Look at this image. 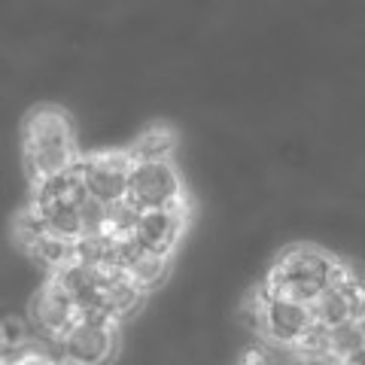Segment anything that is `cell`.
Listing matches in <instances>:
<instances>
[{
	"instance_id": "1",
	"label": "cell",
	"mask_w": 365,
	"mask_h": 365,
	"mask_svg": "<svg viewBox=\"0 0 365 365\" xmlns=\"http://www.w3.org/2000/svg\"><path fill=\"white\" fill-rule=\"evenodd\" d=\"M21 158H25V170L34 186L43 180L71 174L83 158L71 116L58 107L31 110L21 125Z\"/></svg>"
},
{
	"instance_id": "2",
	"label": "cell",
	"mask_w": 365,
	"mask_h": 365,
	"mask_svg": "<svg viewBox=\"0 0 365 365\" xmlns=\"http://www.w3.org/2000/svg\"><path fill=\"white\" fill-rule=\"evenodd\" d=\"M335 256H326L317 247H289L283 250L280 259L271 265V271L262 280L268 299H283V302H304L311 304L319 292L326 289L329 280V265Z\"/></svg>"
},
{
	"instance_id": "3",
	"label": "cell",
	"mask_w": 365,
	"mask_h": 365,
	"mask_svg": "<svg viewBox=\"0 0 365 365\" xmlns=\"http://www.w3.org/2000/svg\"><path fill=\"white\" fill-rule=\"evenodd\" d=\"M125 198L140 210H150V207L180 210V207H186L182 177L170 158H131L128 195Z\"/></svg>"
},
{
	"instance_id": "4",
	"label": "cell",
	"mask_w": 365,
	"mask_h": 365,
	"mask_svg": "<svg viewBox=\"0 0 365 365\" xmlns=\"http://www.w3.org/2000/svg\"><path fill=\"white\" fill-rule=\"evenodd\" d=\"M28 319H31L37 338L58 347L61 338L83 319V311H79V304L73 302V295L64 292L55 280H43V287L31 295Z\"/></svg>"
},
{
	"instance_id": "5",
	"label": "cell",
	"mask_w": 365,
	"mask_h": 365,
	"mask_svg": "<svg viewBox=\"0 0 365 365\" xmlns=\"http://www.w3.org/2000/svg\"><path fill=\"white\" fill-rule=\"evenodd\" d=\"M119 347V323L107 317H83L61 338V356L79 365H107Z\"/></svg>"
},
{
	"instance_id": "6",
	"label": "cell",
	"mask_w": 365,
	"mask_h": 365,
	"mask_svg": "<svg viewBox=\"0 0 365 365\" xmlns=\"http://www.w3.org/2000/svg\"><path fill=\"white\" fill-rule=\"evenodd\" d=\"M128 170L131 153L128 150H104L79 158L76 174L86 182V192L101 204L122 201L128 195Z\"/></svg>"
},
{
	"instance_id": "7",
	"label": "cell",
	"mask_w": 365,
	"mask_h": 365,
	"mask_svg": "<svg viewBox=\"0 0 365 365\" xmlns=\"http://www.w3.org/2000/svg\"><path fill=\"white\" fill-rule=\"evenodd\" d=\"M182 228H186V207L180 210H165V207H150L137 213L134 222V241L143 250H155V253H174Z\"/></svg>"
},
{
	"instance_id": "8",
	"label": "cell",
	"mask_w": 365,
	"mask_h": 365,
	"mask_svg": "<svg viewBox=\"0 0 365 365\" xmlns=\"http://www.w3.org/2000/svg\"><path fill=\"white\" fill-rule=\"evenodd\" d=\"M317 323L311 304L304 302H283V299H271L268 304V319H265V335L271 344L292 350L299 341L311 332V326Z\"/></svg>"
},
{
	"instance_id": "9",
	"label": "cell",
	"mask_w": 365,
	"mask_h": 365,
	"mask_svg": "<svg viewBox=\"0 0 365 365\" xmlns=\"http://www.w3.org/2000/svg\"><path fill=\"white\" fill-rule=\"evenodd\" d=\"M170 274V256L155 253V250H137V253L125 262V277H128L143 295L158 289Z\"/></svg>"
},
{
	"instance_id": "10",
	"label": "cell",
	"mask_w": 365,
	"mask_h": 365,
	"mask_svg": "<svg viewBox=\"0 0 365 365\" xmlns=\"http://www.w3.org/2000/svg\"><path fill=\"white\" fill-rule=\"evenodd\" d=\"M311 311H314L317 323L329 326V329L344 326V323H353V319H356V304H353L347 299V292L338 289V287H326L323 292H319L317 299L311 302Z\"/></svg>"
},
{
	"instance_id": "11",
	"label": "cell",
	"mask_w": 365,
	"mask_h": 365,
	"mask_svg": "<svg viewBox=\"0 0 365 365\" xmlns=\"http://www.w3.org/2000/svg\"><path fill=\"white\" fill-rule=\"evenodd\" d=\"M28 256L37 259L46 268V274H52V271H58L64 265H71V262L76 259V241L61 237V235H52V232H43L37 241L31 244Z\"/></svg>"
},
{
	"instance_id": "12",
	"label": "cell",
	"mask_w": 365,
	"mask_h": 365,
	"mask_svg": "<svg viewBox=\"0 0 365 365\" xmlns=\"http://www.w3.org/2000/svg\"><path fill=\"white\" fill-rule=\"evenodd\" d=\"M177 150V134L168 125H153L131 143V158H170Z\"/></svg>"
},
{
	"instance_id": "13",
	"label": "cell",
	"mask_w": 365,
	"mask_h": 365,
	"mask_svg": "<svg viewBox=\"0 0 365 365\" xmlns=\"http://www.w3.org/2000/svg\"><path fill=\"white\" fill-rule=\"evenodd\" d=\"M137 213H140V207H134V204H131L128 198L107 204L104 228H101V235L110 237V241H125V237H134Z\"/></svg>"
},
{
	"instance_id": "14",
	"label": "cell",
	"mask_w": 365,
	"mask_h": 365,
	"mask_svg": "<svg viewBox=\"0 0 365 365\" xmlns=\"http://www.w3.org/2000/svg\"><path fill=\"white\" fill-rule=\"evenodd\" d=\"M268 304H271V299L265 295V289H262V287H256V289H250V292H247V299L241 302V319L247 323V329H250V332H256V335H265Z\"/></svg>"
},
{
	"instance_id": "15",
	"label": "cell",
	"mask_w": 365,
	"mask_h": 365,
	"mask_svg": "<svg viewBox=\"0 0 365 365\" xmlns=\"http://www.w3.org/2000/svg\"><path fill=\"white\" fill-rule=\"evenodd\" d=\"M365 347V335L362 329L356 326V319L353 323H344V326H335L332 329V359L338 362L341 356H347V353Z\"/></svg>"
},
{
	"instance_id": "16",
	"label": "cell",
	"mask_w": 365,
	"mask_h": 365,
	"mask_svg": "<svg viewBox=\"0 0 365 365\" xmlns=\"http://www.w3.org/2000/svg\"><path fill=\"white\" fill-rule=\"evenodd\" d=\"M0 332H4L6 350H19V347H25L28 341H34V326H31V319L16 317V314L0 319Z\"/></svg>"
},
{
	"instance_id": "17",
	"label": "cell",
	"mask_w": 365,
	"mask_h": 365,
	"mask_svg": "<svg viewBox=\"0 0 365 365\" xmlns=\"http://www.w3.org/2000/svg\"><path fill=\"white\" fill-rule=\"evenodd\" d=\"M338 365H365V347L347 353V356H341V359H338Z\"/></svg>"
},
{
	"instance_id": "18",
	"label": "cell",
	"mask_w": 365,
	"mask_h": 365,
	"mask_svg": "<svg viewBox=\"0 0 365 365\" xmlns=\"http://www.w3.org/2000/svg\"><path fill=\"white\" fill-rule=\"evenodd\" d=\"M356 326L362 329V335H365V304L359 307V314H356Z\"/></svg>"
},
{
	"instance_id": "19",
	"label": "cell",
	"mask_w": 365,
	"mask_h": 365,
	"mask_svg": "<svg viewBox=\"0 0 365 365\" xmlns=\"http://www.w3.org/2000/svg\"><path fill=\"white\" fill-rule=\"evenodd\" d=\"M0 365H19V362H16V356H13V353H6V356L0 359Z\"/></svg>"
},
{
	"instance_id": "20",
	"label": "cell",
	"mask_w": 365,
	"mask_h": 365,
	"mask_svg": "<svg viewBox=\"0 0 365 365\" xmlns=\"http://www.w3.org/2000/svg\"><path fill=\"white\" fill-rule=\"evenodd\" d=\"M6 353H9V350H6V341H4V332H0V359H4Z\"/></svg>"
},
{
	"instance_id": "21",
	"label": "cell",
	"mask_w": 365,
	"mask_h": 365,
	"mask_svg": "<svg viewBox=\"0 0 365 365\" xmlns=\"http://www.w3.org/2000/svg\"><path fill=\"white\" fill-rule=\"evenodd\" d=\"M58 365H79V362H73V359H67V356H58Z\"/></svg>"
},
{
	"instance_id": "22",
	"label": "cell",
	"mask_w": 365,
	"mask_h": 365,
	"mask_svg": "<svg viewBox=\"0 0 365 365\" xmlns=\"http://www.w3.org/2000/svg\"><path fill=\"white\" fill-rule=\"evenodd\" d=\"M292 365H307V362H292Z\"/></svg>"
}]
</instances>
